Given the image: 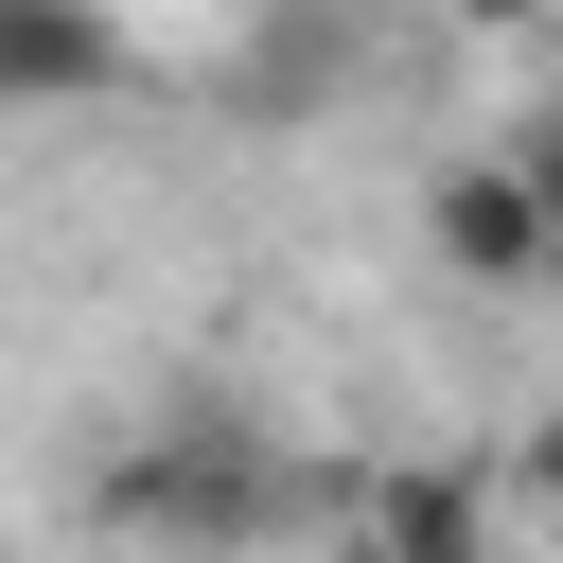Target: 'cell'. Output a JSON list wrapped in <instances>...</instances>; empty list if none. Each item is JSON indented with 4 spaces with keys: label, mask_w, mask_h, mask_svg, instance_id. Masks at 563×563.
I'll return each mask as SVG.
<instances>
[{
    "label": "cell",
    "mask_w": 563,
    "mask_h": 563,
    "mask_svg": "<svg viewBox=\"0 0 563 563\" xmlns=\"http://www.w3.org/2000/svg\"><path fill=\"white\" fill-rule=\"evenodd\" d=\"M106 510H123L141 545H246V528L282 510V475H264L229 422H158L141 457H106Z\"/></svg>",
    "instance_id": "1"
},
{
    "label": "cell",
    "mask_w": 563,
    "mask_h": 563,
    "mask_svg": "<svg viewBox=\"0 0 563 563\" xmlns=\"http://www.w3.org/2000/svg\"><path fill=\"white\" fill-rule=\"evenodd\" d=\"M422 246H440L457 282H545V194H528L510 158H440V176H422Z\"/></svg>",
    "instance_id": "2"
},
{
    "label": "cell",
    "mask_w": 563,
    "mask_h": 563,
    "mask_svg": "<svg viewBox=\"0 0 563 563\" xmlns=\"http://www.w3.org/2000/svg\"><path fill=\"white\" fill-rule=\"evenodd\" d=\"M123 70H141L123 18H88V0H0V106H106Z\"/></svg>",
    "instance_id": "3"
},
{
    "label": "cell",
    "mask_w": 563,
    "mask_h": 563,
    "mask_svg": "<svg viewBox=\"0 0 563 563\" xmlns=\"http://www.w3.org/2000/svg\"><path fill=\"white\" fill-rule=\"evenodd\" d=\"M369 563H493V475L475 457H405L369 493Z\"/></svg>",
    "instance_id": "4"
},
{
    "label": "cell",
    "mask_w": 563,
    "mask_h": 563,
    "mask_svg": "<svg viewBox=\"0 0 563 563\" xmlns=\"http://www.w3.org/2000/svg\"><path fill=\"white\" fill-rule=\"evenodd\" d=\"M510 493H528V510H545V528H563V405H545V422H528V440H510Z\"/></svg>",
    "instance_id": "5"
}]
</instances>
